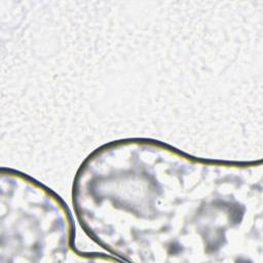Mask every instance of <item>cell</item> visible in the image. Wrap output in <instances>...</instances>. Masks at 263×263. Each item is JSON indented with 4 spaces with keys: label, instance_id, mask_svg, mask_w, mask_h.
Masks as SVG:
<instances>
[{
    "label": "cell",
    "instance_id": "6da1fadb",
    "mask_svg": "<svg viewBox=\"0 0 263 263\" xmlns=\"http://www.w3.org/2000/svg\"><path fill=\"white\" fill-rule=\"evenodd\" d=\"M252 162L195 158L166 144L129 139L106 144L83 161L73 204L85 231L101 243L195 230L225 238L254 225L261 171Z\"/></svg>",
    "mask_w": 263,
    "mask_h": 263
}]
</instances>
